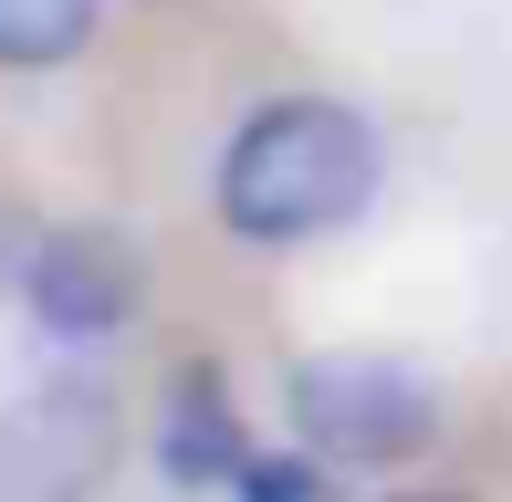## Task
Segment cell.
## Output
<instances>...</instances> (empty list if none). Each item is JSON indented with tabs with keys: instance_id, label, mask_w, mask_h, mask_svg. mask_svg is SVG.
I'll list each match as a JSON object with an SVG mask.
<instances>
[{
	"instance_id": "6",
	"label": "cell",
	"mask_w": 512,
	"mask_h": 502,
	"mask_svg": "<svg viewBox=\"0 0 512 502\" xmlns=\"http://www.w3.org/2000/svg\"><path fill=\"white\" fill-rule=\"evenodd\" d=\"M251 450H241V429H230V408H220V387L189 377V398H178V419H168V471L178 482H230Z\"/></svg>"
},
{
	"instance_id": "3",
	"label": "cell",
	"mask_w": 512,
	"mask_h": 502,
	"mask_svg": "<svg viewBox=\"0 0 512 502\" xmlns=\"http://www.w3.org/2000/svg\"><path fill=\"white\" fill-rule=\"evenodd\" d=\"M21 293H32L42 335H63V346H105V335L136 325V304H147V262H136L126 231H105V220H74V231H53L32 251V272H21Z\"/></svg>"
},
{
	"instance_id": "5",
	"label": "cell",
	"mask_w": 512,
	"mask_h": 502,
	"mask_svg": "<svg viewBox=\"0 0 512 502\" xmlns=\"http://www.w3.org/2000/svg\"><path fill=\"white\" fill-rule=\"evenodd\" d=\"M95 21H105V0H0V63L53 74V63H74L95 42Z\"/></svg>"
},
{
	"instance_id": "7",
	"label": "cell",
	"mask_w": 512,
	"mask_h": 502,
	"mask_svg": "<svg viewBox=\"0 0 512 502\" xmlns=\"http://www.w3.org/2000/svg\"><path fill=\"white\" fill-rule=\"evenodd\" d=\"M230 502H324V450H304V461H241Z\"/></svg>"
},
{
	"instance_id": "2",
	"label": "cell",
	"mask_w": 512,
	"mask_h": 502,
	"mask_svg": "<svg viewBox=\"0 0 512 502\" xmlns=\"http://www.w3.org/2000/svg\"><path fill=\"white\" fill-rule=\"evenodd\" d=\"M283 408H293V440L324 450L335 471H387V461H418L439 440V387L418 367H398V356H366V346L304 356Z\"/></svg>"
},
{
	"instance_id": "4",
	"label": "cell",
	"mask_w": 512,
	"mask_h": 502,
	"mask_svg": "<svg viewBox=\"0 0 512 502\" xmlns=\"http://www.w3.org/2000/svg\"><path fill=\"white\" fill-rule=\"evenodd\" d=\"M115 461V408L95 387H42L0 408V502H84Z\"/></svg>"
},
{
	"instance_id": "1",
	"label": "cell",
	"mask_w": 512,
	"mask_h": 502,
	"mask_svg": "<svg viewBox=\"0 0 512 502\" xmlns=\"http://www.w3.org/2000/svg\"><path fill=\"white\" fill-rule=\"evenodd\" d=\"M366 199H377V126H366L356 105H335V95L262 105V116L220 147V178H209V210L241 241H262V251L345 231Z\"/></svg>"
}]
</instances>
